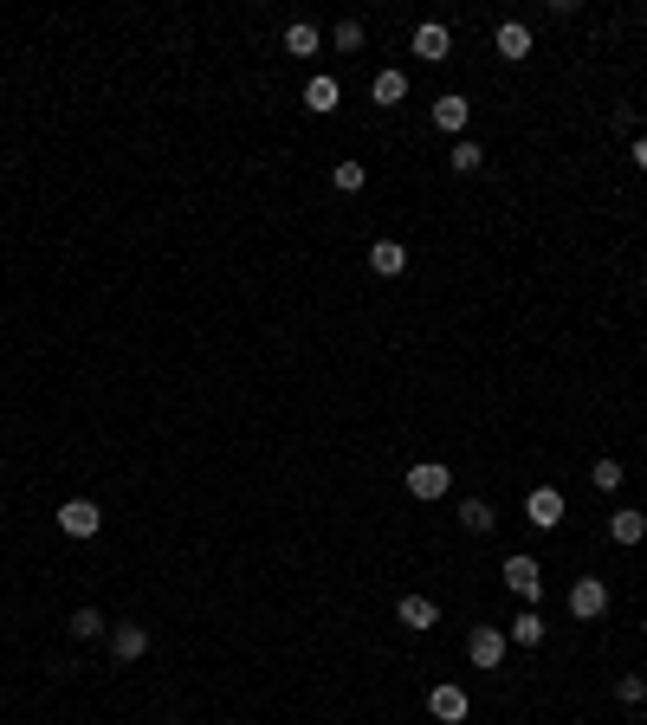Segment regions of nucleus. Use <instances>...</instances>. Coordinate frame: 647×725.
Instances as JSON below:
<instances>
[{
    "instance_id": "1",
    "label": "nucleus",
    "mask_w": 647,
    "mask_h": 725,
    "mask_svg": "<svg viewBox=\"0 0 647 725\" xmlns=\"http://www.w3.org/2000/svg\"><path fill=\"white\" fill-rule=\"evenodd\" d=\"M505 648H512V641H505V628H486V622H479L473 635H466V661H473L479 674H499V667H505Z\"/></svg>"
},
{
    "instance_id": "2",
    "label": "nucleus",
    "mask_w": 647,
    "mask_h": 725,
    "mask_svg": "<svg viewBox=\"0 0 647 725\" xmlns=\"http://www.w3.org/2000/svg\"><path fill=\"white\" fill-rule=\"evenodd\" d=\"M505 590H512V596H525V603L538 609V596H544V564H538V557H525V551H518V557H505Z\"/></svg>"
},
{
    "instance_id": "3",
    "label": "nucleus",
    "mask_w": 647,
    "mask_h": 725,
    "mask_svg": "<svg viewBox=\"0 0 647 725\" xmlns=\"http://www.w3.org/2000/svg\"><path fill=\"white\" fill-rule=\"evenodd\" d=\"M570 615H576V622H602V615H609V583L576 577L570 583Z\"/></svg>"
},
{
    "instance_id": "4",
    "label": "nucleus",
    "mask_w": 647,
    "mask_h": 725,
    "mask_svg": "<svg viewBox=\"0 0 647 725\" xmlns=\"http://www.w3.org/2000/svg\"><path fill=\"white\" fill-rule=\"evenodd\" d=\"M98 525H104L98 499H65L59 505V531H65V538H98Z\"/></svg>"
},
{
    "instance_id": "5",
    "label": "nucleus",
    "mask_w": 647,
    "mask_h": 725,
    "mask_svg": "<svg viewBox=\"0 0 647 725\" xmlns=\"http://www.w3.org/2000/svg\"><path fill=\"white\" fill-rule=\"evenodd\" d=\"M408 52H415V59H428V65H440V59L453 52V33H447L440 20H421L415 33H408Z\"/></svg>"
},
{
    "instance_id": "6",
    "label": "nucleus",
    "mask_w": 647,
    "mask_h": 725,
    "mask_svg": "<svg viewBox=\"0 0 647 725\" xmlns=\"http://www.w3.org/2000/svg\"><path fill=\"white\" fill-rule=\"evenodd\" d=\"M525 518H531L538 531H557V525H563V492H557V486H531V492H525Z\"/></svg>"
},
{
    "instance_id": "7",
    "label": "nucleus",
    "mask_w": 647,
    "mask_h": 725,
    "mask_svg": "<svg viewBox=\"0 0 647 725\" xmlns=\"http://www.w3.org/2000/svg\"><path fill=\"white\" fill-rule=\"evenodd\" d=\"M104 641H110V654H117L123 667L149 654V628H143V622H110V635H104Z\"/></svg>"
},
{
    "instance_id": "8",
    "label": "nucleus",
    "mask_w": 647,
    "mask_h": 725,
    "mask_svg": "<svg viewBox=\"0 0 647 725\" xmlns=\"http://www.w3.org/2000/svg\"><path fill=\"white\" fill-rule=\"evenodd\" d=\"M447 486H453V467H440V460L408 467V492H415V499H447Z\"/></svg>"
},
{
    "instance_id": "9",
    "label": "nucleus",
    "mask_w": 647,
    "mask_h": 725,
    "mask_svg": "<svg viewBox=\"0 0 647 725\" xmlns=\"http://www.w3.org/2000/svg\"><path fill=\"white\" fill-rule=\"evenodd\" d=\"M492 52H499V59H531V26L525 20H499L492 26Z\"/></svg>"
},
{
    "instance_id": "10",
    "label": "nucleus",
    "mask_w": 647,
    "mask_h": 725,
    "mask_svg": "<svg viewBox=\"0 0 647 725\" xmlns=\"http://www.w3.org/2000/svg\"><path fill=\"white\" fill-rule=\"evenodd\" d=\"M395 622L415 628V635H428V628L440 622V603H434V596H402V603H395Z\"/></svg>"
},
{
    "instance_id": "11",
    "label": "nucleus",
    "mask_w": 647,
    "mask_h": 725,
    "mask_svg": "<svg viewBox=\"0 0 647 725\" xmlns=\"http://www.w3.org/2000/svg\"><path fill=\"white\" fill-rule=\"evenodd\" d=\"M369 272H376V279H402L408 272V246L402 240H376L369 246Z\"/></svg>"
},
{
    "instance_id": "12",
    "label": "nucleus",
    "mask_w": 647,
    "mask_h": 725,
    "mask_svg": "<svg viewBox=\"0 0 647 725\" xmlns=\"http://www.w3.org/2000/svg\"><path fill=\"white\" fill-rule=\"evenodd\" d=\"M428 713H434V719H447V725H460V719H466V687H453V680L428 687Z\"/></svg>"
},
{
    "instance_id": "13",
    "label": "nucleus",
    "mask_w": 647,
    "mask_h": 725,
    "mask_svg": "<svg viewBox=\"0 0 647 725\" xmlns=\"http://www.w3.org/2000/svg\"><path fill=\"white\" fill-rule=\"evenodd\" d=\"M337 104H343V85H337V78H330V72H318V78H311V85H305V111L330 117V111H337Z\"/></svg>"
},
{
    "instance_id": "14",
    "label": "nucleus",
    "mask_w": 647,
    "mask_h": 725,
    "mask_svg": "<svg viewBox=\"0 0 647 725\" xmlns=\"http://www.w3.org/2000/svg\"><path fill=\"white\" fill-rule=\"evenodd\" d=\"M505 641H512V648H538V641H544V615L525 603V609L512 615V628H505Z\"/></svg>"
},
{
    "instance_id": "15",
    "label": "nucleus",
    "mask_w": 647,
    "mask_h": 725,
    "mask_svg": "<svg viewBox=\"0 0 647 725\" xmlns=\"http://www.w3.org/2000/svg\"><path fill=\"white\" fill-rule=\"evenodd\" d=\"M466 117H473V104H466L460 91H447V98H434V123H440L447 136H460V130H466Z\"/></svg>"
},
{
    "instance_id": "16",
    "label": "nucleus",
    "mask_w": 647,
    "mask_h": 725,
    "mask_svg": "<svg viewBox=\"0 0 647 725\" xmlns=\"http://www.w3.org/2000/svg\"><path fill=\"white\" fill-rule=\"evenodd\" d=\"M460 525L473 531V538H492V531H499V512H492L486 499H460Z\"/></svg>"
},
{
    "instance_id": "17",
    "label": "nucleus",
    "mask_w": 647,
    "mask_h": 725,
    "mask_svg": "<svg viewBox=\"0 0 647 725\" xmlns=\"http://www.w3.org/2000/svg\"><path fill=\"white\" fill-rule=\"evenodd\" d=\"M318 46H324V33L311 20H292V26H285V52H292V59H311Z\"/></svg>"
},
{
    "instance_id": "18",
    "label": "nucleus",
    "mask_w": 647,
    "mask_h": 725,
    "mask_svg": "<svg viewBox=\"0 0 647 725\" xmlns=\"http://www.w3.org/2000/svg\"><path fill=\"white\" fill-rule=\"evenodd\" d=\"M369 98H376V104H402L408 98V72H395V65H389V72H376V78H369Z\"/></svg>"
},
{
    "instance_id": "19",
    "label": "nucleus",
    "mask_w": 647,
    "mask_h": 725,
    "mask_svg": "<svg viewBox=\"0 0 647 725\" xmlns=\"http://www.w3.org/2000/svg\"><path fill=\"white\" fill-rule=\"evenodd\" d=\"M609 538H615V544H641V538H647V518L635 512V505H628V512H615V518H609Z\"/></svg>"
},
{
    "instance_id": "20",
    "label": "nucleus",
    "mask_w": 647,
    "mask_h": 725,
    "mask_svg": "<svg viewBox=\"0 0 647 725\" xmlns=\"http://www.w3.org/2000/svg\"><path fill=\"white\" fill-rule=\"evenodd\" d=\"M65 628H72V635H78V641H98V635H110V622H104V609H91V603H85V609H72V622H65Z\"/></svg>"
},
{
    "instance_id": "21",
    "label": "nucleus",
    "mask_w": 647,
    "mask_h": 725,
    "mask_svg": "<svg viewBox=\"0 0 647 725\" xmlns=\"http://www.w3.org/2000/svg\"><path fill=\"white\" fill-rule=\"evenodd\" d=\"M479 162H486V149H479V143H473V136H460V143H453V149H447V169H453V175H473V169H479Z\"/></svg>"
},
{
    "instance_id": "22",
    "label": "nucleus",
    "mask_w": 647,
    "mask_h": 725,
    "mask_svg": "<svg viewBox=\"0 0 647 725\" xmlns=\"http://www.w3.org/2000/svg\"><path fill=\"white\" fill-rule=\"evenodd\" d=\"M363 182H369V169H363V162H337V169H330V188H337V195H356Z\"/></svg>"
},
{
    "instance_id": "23",
    "label": "nucleus",
    "mask_w": 647,
    "mask_h": 725,
    "mask_svg": "<svg viewBox=\"0 0 647 725\" xmlns=\"http://www.w3.org/2000/svg\"><path fill=\"white\" fill-rule=\"evenodd\" d=\"M330 46H337V52H363V20H337Z\"/></svg>"
},
{
    "instance_id": "24",
    "label": "nucleus",
    "mask_w": 647,
    "mask_h": 725,
    "mask_svg": "<svg viewBox=\"0 0 647 725\" xmlns=\"http://www.w3.org/2000/svg\"><path fill=\"white\" fill-rule=\"evenodd\" d=\"M615 700H622V706H641L647 700V680L641 674H622V680H615Z\"/></svg>"
},
{
    "instance_id": "25",
    "label": "nucleus",
    "mask_w": 647,
    "mask_h": 725,
    "mask_svg": "<svg viewBox=\"0 0 647 725\" xmlns=\"http://www.w3.org/2000/svg\"><path fill=\"white\" fill-rule=\"evenodd\" d=\"M589 480H596L602 492H615V486H622V460H596V467H589Z\"/></svg>"
},
{
    "instance_id": "26",
    "label": "nucleus",
    "mask_w": 647,
    "mask_h": 725,
    "mask_svg": "<svg viewBox=\"0 0 647 725\" xmlns=\"http://www.w3.org/2000/svg\"><path fill=\"white\" fill-rule=\"evenodd\" d=\"M635 169H647V136H635Z\"/></svg>"
},
{
    "instance_id": "27",
    "label": "nucleus",
    "mask_w": 647,
    "mask_h": 725,
    "mask_svg": "<svg viewBox=\"0 0 647 725\" xmlns=\"http://www.w3.org/2000/svg\"><path fill=\"white\" fill-rule=\"evenodd\" d=\"M641 98H647V91H641Z\"/></svg>"
}]
</instances>
